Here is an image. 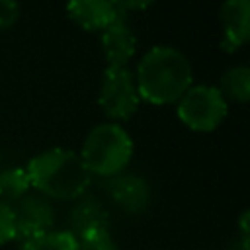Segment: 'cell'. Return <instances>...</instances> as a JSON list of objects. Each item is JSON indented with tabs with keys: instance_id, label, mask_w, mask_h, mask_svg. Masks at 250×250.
<instances>
[{
	"instance_id": "3",
	"label": "cell",
	"mask_w": 250,
	"mask_h": 250,
	"mask_svg": "<svg viewBox=\"0 0 250 250\" xmlns=\"http://www.w3.org/2000/svg\"><path fill=\"white\" fill-rule=\"evenodd\" d=\"M133 148L131 135L119 123L107 121L88 131L78 154L92 176L113 178L129 166Z\"/></svg>"
},
{
	"instance_id": "14",
	"label": "cell",
	"mask_w": 250,
	"mask_h": 250,
	"mask_svg": "<svg viewBox=\"0 0 250 250\" xmlns=\"http://www.w3.org/2000/svg\"><path fill=\"white\" fill-rule=\"evenodd\" d=\"M76 240H78V250H119L109 229H96L84 232L76 236Z\"/></svg>"
},
{
	"instance_id": "16",
	"label": "cell",
	"mask_w": 250,
	"mask_h": 250,
	"mask_svg": "<svg viewBox=\"0 0 250 250\" xmlns=\"http://www.w3.org/2000/svg\"><path fill=\"white\" fill-rule=\"evenodd\" d=\"M16 234V217L14 207L0 201V246L14 240Z\"/></svg>"
},
{
	"instance_id": "5",
	"label": "cell",
	"mask_w": 250,
	"mask_h": 250,
	"mask_svg": "<svg viewBox=\"0 0 250 250\" xmlns=\"http://www.w3.org/2000/svg\"><path fill=\"white\" fill-rule=\"evenodd\" d=\"M12 207L16 217V244L20 250H35L41 238L55 230V209L51 201L41 193H27Z\"/></svg>"
},
{
	"instance_id": "2",
	"label": "cell",
	"mask_w": 250,
	"mask_h": 250,
	"mask_svg": "<svg viewBox=\"0 0 250 250\" xmlns=\"http://www.w3.org/2000/svg\"><path fill=\"white\" fill-rule=\"evenodd\" d=\"M25 172L31 188L47 199L74 201L86 193L92 182V174L84 166L80 154L62 146L35 154L27 162Z\"/></svg>"
},
{
	"instance_id": "6",
	"label": "cell",
	"mask_w": 250,
	"mask_h": 250,
	"mask_svg": "<svg viewBox=\"0 0 250 250\" xmlns=\"http://www.w3.org/2000/svg\"><path fill=\"white\" fill-rule=\"evenodd\" d=\"M98 104L102 111L115 121H129L141 104L135 74L123 66V68H109L105 66L102 74V86L98 94Z\"/></svg>"
},
{
	"instance_id": "12",
	"label": "cell",
	"mask_w": 250,
	"mask_h": 250,
	"mask_svg": "<svg viewBox=\"0 0 250 250\" xmlns=\"http://www.w3.org/2000/svg\"><path fill=\"white\" fill-rule=\"evenodd\" d=\"M219 92L229 102L246 104L250 98V70L248 66H230L219 80Z\"/></svg>"
},
{
	"instance_id": "10",
	"label": "cell",
	"mask_w": 250,
	"mask_h": 250,
	"mask_svg": "<svg viewBox=\"0 0 250 250\" xmlns=\"http://www.w3.org/2000/svg\"><path fill=\"white\" fill-rule=\"evenodd\" d=\"M102 51L109 68H123L137 51V37L127 21V16L115 20L102 31Z\"/></svg>"
},
{
	"instance_id": "11",
	"label": "cell",
	"mask_w": 250,
	"mask_h": 250,
	"mask_svg": "<svg viewBox=\"0 0 250 250\" xmlns=\"http://www.w3.org/2000/svg\"><path fill=\"white\" fill-rule=\"evenodd\" d=\"M96 229H109V211L107 207L92 197L82 195L76 199L72 211H70V232L74 236H80L84 232L96 230Z\"/></svg>"
},
{
	"instance_id": "8",
	"label": "cell",
	"mask_w": 250,
	"mask_h": 250,
	"mask_svg": "<svg viewBox=\"0 0 250 250\" xmlns=\"http://www.w3.org/2000/svg\"><path fill=\"white\" fill-rule=\"evenodd\" d=\"M221 21V49L225 53L238 51L250 37V2L227 0L219 12Z\"/></svg>"
},
{
	"instance_id": "13",
	"label": "cell",
	"mask_w": 250,
	"mask_h": 250,
	"mask_svg": "<svg viewBox=\"0 0 250 250\" xmlns=\"http://www.w3.org/2000/svg\"><path fill=\"white\" fill-rule=\"evenodd\" d=\"M31 189L29 176L23 166L6 168L0 172V201L14 205Z\"/></svg>"
},
{
	"instance_id": "7",
	"label": "cell",
	"mask_w": 250,
	"mask_h": 250,
	"mask_svg": "<svg viewBox=\"0 0 250 250\" xmlns=\"http://www.w3.org/2000/svg\"><path fill=\"white\" fill-rule=\"evenodd\" d=\"M105 188L109 199L129 215L145 213L150 203V186L143 176L121 172L113 178H107Z\"/></svg>"
},
{
	"instance_id": "18",
	"label": "cell",
	"mask_w": 250,
	"mask_h": 250,
	"mask_svg": "<svg viewBox=\"0 0 250 250\" xmlns=\"http://www.w3.org/2000/svg\"><path fill=\"white\" fill-rule=\"evenodd\" d=\"M248 217L250 213L244 209L242 215L238 217V229H240V236H242V248L248 250Z\"/></svg>"
},
{
	"instance_id": "17",
	"label": "cell",
	"mask_w": 250,
	"mask_h": 250,
	"mask_svg": "<svg viewBox=\"0 0 250 250\" xmlns=\"http://www.w3.org/2000/svg\"><path fill=\"white\" fill-rule=\"evenodd\" d=\"M20 18V4L14 0H0V29H10Z\"/></svg>"
},
{
	"instance_id": "15",
	"label": "cell",
	"mask_w": 250,
	"mask_h": 250,
	"mask_svg": "<svg viewBox=\"0 0 250 250\" xmlns=\"http://www.w3.org/2000/svg\"><path fill=\"white\" fill-rule=\"evenodd\" d=\"M35 250H78V240L68 229L66 230H51L41 238V242L35 246Z\"/></svg>"
},
{
	"instance_id": "9",
	"label": "cell",
	"mask_w": 250,
	"mask_h": 250,
	"mask_svg": "<svg viewBox=\"0 0 250 250\" xmlns=\"http://www.w3.org/2000/svg\"><path fill=\"white\" fill-rule=\"evenodd\" d=\"M66 14L86 31H104L109 23L127 16L117 2L109 0H74L66 4Z\"/></svg>"
},
{
	"instance_id": "4",
	"label": "cell",
	"mask_w": 250,
	"mask_h": 250,
	"mask_svg": "<svg viewBox=\"0 0 250 250\" xmlns=\"http://www.w3.org/2000/svg\"><path fill=\"white\" fill-rule=\"evenodd\" d=\"M178 119L191 131L211 133L215 131L229 113V104L221 96L217 86L195 84L176 102Z\"/></svg>"
},
{
	"instance_id": "1",
	"label": "cell",
	"mask_w": 250,
	"mask_h": 250,
	"mask_svg": "<svg viewBox=\"0 0 250 250\" xmlns=\"http://www.w3.org/2000/svg\"><path fill=\"white\" fill-rule=\"evenodd\" d=\"M133 74L139 98L152 105L176 104L193 80L189 59L172 45L150 47Z\"/></svg>"
}]
</instances>
